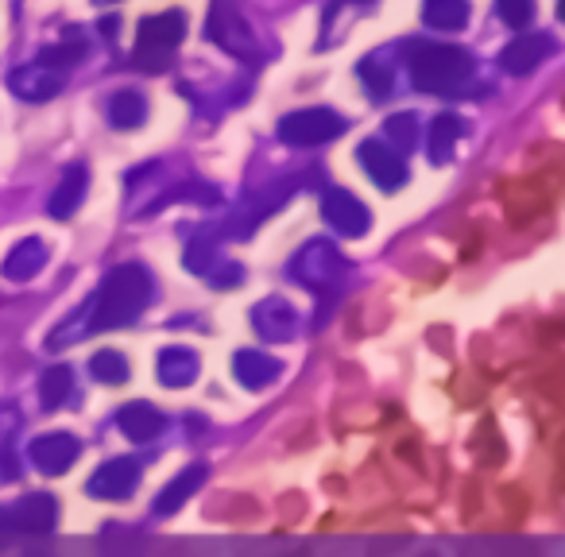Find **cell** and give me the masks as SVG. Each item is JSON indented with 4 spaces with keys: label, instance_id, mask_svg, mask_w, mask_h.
Here are the masks:
<instances>
[]
</instances>
